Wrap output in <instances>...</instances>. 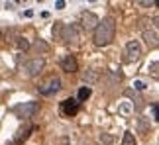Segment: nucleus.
<instances>
[{
	"label": "nucleus",
	"instance_id": "nucleus-1",
	"mask_svg": "<svg viewBox=\"0 0 159 145\" xmlns=\"http://www.w3.org/2000/svg\"><path fill=\"white\" fill-rule=\"evenodd\" d=\"M114 35H116L114 18H104V20H98V24H96L93 41H94L96 47H104V45H108L110 41L114 39Z\"/></svg>",
	"mask_w": 159,
	"mask_h": 145
},
{
	"label": "nucleus",
	"instance_id": "nucleus-2",
	"mask_svg": "<svg viewBox=\"0 0 159 145\" xmlns=\"http://www.w3.org/2000/svg\"><path fill=\"white\" fill-rule=\"evenodd\" d=\"M61 88V78L59 77H49L45 82H41V84H38V90L41 94H45V96H49V94H55L57 90Z\"/></svg>",
	"mask_w": 159,
	"mask_h": 145
},
{
	"label": "nucleus",
	"instance_id": "nucleus-3",
	"mask_svg": "<svg viewBox=\"0 0 159 145\" xmlns=\"http://www.w3.org/2000/svg\"><path fill=\"white\" fill-rule=\"evenodd\" d=\"M14 112L20 118H34L39 112V102H24L22 106H16Z\"/></svg>",
	"mask_w": 159,
	"mask_h": 145
},
{
	"label": "nucleus",
	"instance_id": "nucleus-4",
	"mask_svg": "<svg viewBox=\"0 0 159 145\" xmlns=\"http://www.w3.org/2000/svg\"><path fill=\"white\" fill-rule=\"evenodd\" d=\"M45 67V61L41 57H34V59H30V61L24 65V72H26L28 77H35V75H39L41 71H43Z\"/></svg>",
	"mask_w": 159,
	"mask_h": 145
},
{
	"label": "nucleus",
	"instance_id": "nucleus-5",
	"mask_svg": "<svg viewBox=\"0 0 159 145\" xmlns=\"http://www.w3.org/2000/svg\"><path fill=\"white\" fill-rule=\"evenodd\" d=\"M142 57V45L138 41H128L126 43V61H138Z\"/></svg>",
	"mask_w": 159,
	"mask_h": 145
},
{
	"label": "nucleus",
	"instance_id": "nucleus-6",
	"mask_svg": "<svg viewBox=\"0 0 159 145\" xmlns=\"http://www.w3.org/2000/svg\"><path fill=\"white\" fill-rule=\"evenodd\" d=\"M61 39H63L65 43H71V41H79V39H81L77 26H63V32H61Z\"/></svg>",
	"mask_w": 159,
	"mask_h": 145
},
{
	"label": "nucleus",
	"instance_id": "nucleus-7",
	"mask_svg": "<svg viewBox=\"0 0 159 145\" xmlns=\"http://www.w3.org/2000/svg\"><path fill=\"white\" fill-rule=\"evenodd\" d=\"M96 24H98V18H96V14H93V12H83L81 14V26L83 29H94Z\"/></svg>",
	"mask_w": 159,
	"mask_h": 145
},
{
	"label": "nucleus",
	"instance_id": "nucleus-8",
	"mask_svg": "<svg viewBox=\"0 0 159 145\" xmlns=\"http://www.w3.org/2000/svg\"><path fill=\"white\" fill-rule=\"evenodd\" d=\"M61 71H65V72H77L79 71L77 59L73 57V55H65L63 59H61Z\"/></svg>",
	"mask_w": 159,
	"mask_h": 145
},
{
	"label": "nucleus",
	"instance_id": "nucleus-9",
	"mask_svg": "<svg viewBox=\"0 0 159 145\" xmlns=\"http://www.w3.org/2000/svg\"><path fill=\"white\" fill-rule=\"evenodd\" d=\"M61 110H63L65 116H75L79 112V102L75 98H67V100L61 102Z\"/></svg>",
	"mask_w": 159,
	"mask_h": 145
},
{
	"label": "nucleus",
	"instance_id": "nucleus-10",
	"mask_svg": "<svg viewBox=\"0 0 159 145\" xmlns=\"http://www.w3.org/2000/svg\"><path fill=\"white\" fill-rule=\"evenodd\" d=\"M143 39L149 47H157V32L155 29H145L143 32Z\"/></svg>",
	"mask_w": 159,
	"mask_h": 145
},
{
	"label": "nucleus",
	"instance_id": "nucleus-11",
	"mask_svg": "<svg viewBox=\"0 0 159 145\" xmlns=\"http://www.w3.org/2000/svg\"><path fill=\"white\" fill-rule=\"evenodd\" d=\"M96 78H98V72H96L94 69H87L83 72V81L87 82V84H93V82H96Z\"/></svg>",
	"mask_w": 159,
	"mask_h": 145
},
{
	"label": "nucleus",
	"instance_id": "nucleus-12",
	"mask_svg": "<svg viewBox=\"0 0 159 145\" xmlns=\"http://www.w3.org/2000/svg\"><path fill=\"white\" fill-rule=\"evenodd\" d=\"M30 131H32V128H30V125H28V128H26V130H18V135L14 137V143H22L24 139H28V135H30Z\"/></svg>",
	"mask_w": 159,
	"mask_h": 145
},
{
	"label": "nucleus",
	"instance_id": "nucleus-13",
	"mask_svg": "<svg viewBox=\"0 0 159 145\" xmlns=\"http://www.w3.org/2000/svg\"><path fill=\"white\" fill-rule=\"evenodd\" d=\"M122 145H138V141H136V137H134V134H132V131H126V134H124V139H122Z\"/></svg>",
	"mask_w": 159,
	"mask_h": 145
},
{
	"label": "nucleus",
	"instance_id": "nucleus-14",
	"mask_svg": "<svg viewBox=\"0 0 159 145\" xmlns=\"http://www.w3.org/2000/svg\"><path fill=\"white\" fill-rule=\"evenodd\" d=\"M90 94H93V90H90L89 86H83L81 90H79V100H77V102H83V100L90 98Z\"/></svg>",
	"mask_w": 159,
	"mask_h": 145
},
{
	"label": "nucleus",
	"instance_id": "nucleus-15",
	"mask_svg": "<svg viewBox=\"0 0 159 145\" xmlns=\"http://www.w3.org/2000/svg\"><path fill=\"white\" fill-rule=\"evenodd\" d=\"M18 47H20L22 51H26V49H30V41L24 39V37H18Z\"/></svg>",
	"mask_w": 159,
	"mask_h": 145
},
{
	"label": "nucleus",
	"instance_id": "nucleus-16",
	"mask_svg": "<svg viewBox=\"0 0 159 145\" xmlns=\"http://www.w3.org/2000/svg\"><path fill=\"white\" fill-rule=\"evenodd\" d=\"M138 128L142 130V131H148V125H145V120H139V124H138Z\"/></svg>",
	"mask_w": 159,
	"mask_h": 145
},
{
	"label": "nucleus",
	"instance_id": "nucleus-17",
	"mask_svg": "<svg viewBox=\"0 0 159 145\" xmlns=\"http://www.w3.org/2000/svg\"><path fill=\"white\" fill-rule=\"evenodd\" d=\"M134 86H136L138 90H143V88H145V84H143L142 81H136V82H134Z\"/></svg>",
	"mask_w": 159,
	"mask_h": 145
},
{
	"label": "nucleus",
	"instance_id": "nucleus-18",
	"mask_svg": "<svg viewBox=\"0 0 159 145\" xmlns=\"http://www.w3.org/2000/svg\"><path fill=\"white\" fill-rule=\"evenodd\" d=\"M151 72H153V77H157V63H151Z\"/></svg>",
	"mask_w": 159,
	"mask_h": 145
},
{
	"label": "nucleus",
	"instance_id": "nucleus-19",
	"mask_svg": "<svg viewBox=\"0 0 159 145\" xmlns=\"http://www.w3.org/2000/svg\"><path fill=\"white\" fill-rule=\"evenodd\" d=\"M55 6H57V8H65V2H63V0H59V2L55 4Z\"/></svg>",
	"mask_w": 159,
	"mask_h": 145
}]
</instances>
